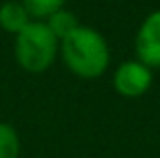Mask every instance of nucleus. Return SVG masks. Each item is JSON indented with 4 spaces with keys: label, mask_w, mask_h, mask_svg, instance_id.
Segmentation results:
<instances>
[{
    "label": "nucleus",
    "mask_w": 160,
    "mask_h": 158,
    "mask_svg": "<svg viewBox=\"0 0 160 158\" xmlns=\"http://www.w3.org/2000/svg\"><path fill=\"white\" fill-rule=\"evenodd\" d=\"M59 53L73 75L81 79H98L109 67V45L106 37L91 27L79 24L59 43Z\"/></svg>",
    "instance_id": "1"
},
{
    "label": "nucleus",
    "mask_w": 160,
    "mask_h": 158,
    "mask_svg": "<svg viewBox=\"0 0 160 158\" xmlns=\"http://www.w3.org/2000/svg\"><path fill=\"white\" fill-rule=\"evenodd\" d=\"M59 55V41L41 20H31L14 37V57L27 73H45Z\"/></svg>",
    "instance_id": "2"
},
{
    "label": "nucleus",
    "mask_w": 160,
    "mask_h": 158,
    "mask_svg": "<svg viewBox=\"0 0 160 158\" xmlns=\"http://www.w3.org/2000/svg\"><path fill=\"white\" fill-rule=\"evenodd\" d=\"M113 89L122 95V97H140L152 87L154 75L152 69L146 67L144 63H140L138 59L124 61L118 65V69L113 71Z\"/></svg>",
    "instance_id": "3"
},
{
    "label": "nucleus",
    "mask_w": 160,
    "mask_h": 158,
    "mask_svg": "<svg viewBox=\"0 0 160 158\" xmlns=\"http://www.w3.org/2000/svg\"><path fill=\"white\" fill-rule=\"evenodd\" d=\"M134 51H136V59L146 67H160V10L150 12L138 27Z\"/></svg>",
    "instance_id": "4"
},
{
    "label": "nucleus",
    "mask_w": 160,
    "mask_h": 158,
    "mask_svg": "<svg viewBox=\"0 0 160 158\" xmlns=\"http://www.w3.org/2000/svg\"><path fill=\"white\" fill-rule=\"evenodd\" d=\"M28 22H31V16L24 10L20 0H6L0 4V28L2 31L16 37Z\"/></svg>",
    "instance_id": "5"
},
{
    "label": "nucleus",
    "mask_w": 160,
    "mask_h": 158,
    "mask_svg": "<svg viewBox=\"0 0 160 158\" xmlns=\"http://www.w3.org/2000/svg\"><path fill=\"white\" fill-rule=\"evenodd\" d=\"M45 24H47L49 31L55 35V39L61 43L67 35H71V32L79 27V20H77V16H75L71 10L61 8V10H57L55 14L49 16V18L45 20Z\"/></svg>",
    "instance_id": "6"
},
{
    "label": "nucleus",
    "mask_w": 160,
    "mask_h": 158,
    "mask_svg": "<svg viewBox=\"0 0 160 158\" xmlns=\"http://www.w3.org/2000/svg\"><path fill=\"white\" fill-rule=\"evenodd\" d=\"M20 2H22L24 10L28 12L31 20L35 18V20L45 22L51 14H55L61 8H65L67 0H20Z\"/></svg>",
    "instance_id": "7"
},
{
    "label": "nucleus",
    "mask_w": 160,
    "mask_h": 158,
    "mask_svg": "<svg viewBox=\"0 0 160 158\" xmlns=\"http://www.w3.org/2000/svg\"><path fill=\"white\" fill-rule=\"evenodd\" d=\"M20 138L18 132L6 122H0V158H18Z\"/></svg>",
    "instance_id": "8"
}]
</instances>
